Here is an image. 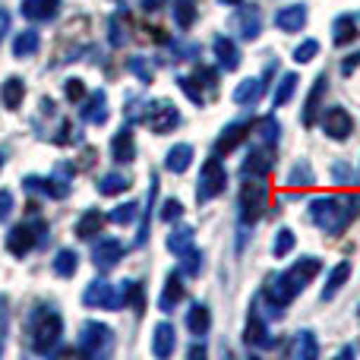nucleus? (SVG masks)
Returning a JSON list of instances; mask_svg holds the SVG:
<instances>
[{
  "label": "nucleus",
  "instance_id": "14",
  "mask_svg": "<svg viewBox=\"0 0 360 360\" xmlns=\"http://www.w3.org/2000/svg\"><path fill=\"white\" fill-rule=\"evenodd\" d=\"M243 345L247 348H269L272 338H269V323L259 316V307L250 304L247 313V326H243Z\"/></svg>",
  "mask_w": 360,
  "mask_h": 360
},
{
  "label": "nucleus",
  "instance_id": "61",
  "mask_svg": "<svg viewBox=\"0 0 360 360\" xmlns=\"http://www.w3.org/2000/svg\"><path fill=\"white\" fill-rule=\"evenodd\" d=\"M221 4H240V0H221Z\"/></svg>",
  "mask_w": 360,
  "mask_h": 360
},
{
  "label": "nucleus",
  "instance_id": "2",
  "mask_svg": "<svg viewBox=\"0 0 360 360\" xmlns=\"http://www.w3.org/2000/svg\"><path fill=\"white\" fill-rule=\"evenodd\" d=\"M310 221L329 237L348 231V224L360 215V193H342V196H316L310 199Z\"/></svg>",
  "mask_w": 360,
  "mask_h": 360
},
{
  "label": "nucleus",
  "instance_id": "60",
  "mask_svg": "<svg viewBox=\"0 0 360 360\" xmlns=\"http://www.w3.org/2000/svg\"><path fill=\"white\" fill-rule=\"evenodd\" d=\"M4 165H6V149L0 146V171H4Z\"/></svg>",
  "mask_w": 360,
  "mask_h": 360
},
{
  "label": "nucleus",
  "instance_id": "29",
  "mask_svg": "<svg viewBox=\"0 0 360 360\" xmlns=\"http://www.w3.org/2000/svg\"><path fill=\"white\" fill-rule=\"evenodd\" d=\"M262 92H266V82L262 79H240L234 89V105L240 108H253L256 101L262 98Z\"/></svg>",
  "mask_w": 360,
  "mask_h": 360
},
{
  "label": "nucleus",
  "instance_id": "19",
  "mask_svg": "<svg viewBox=\"0 0 360 360\" xmlns=\"http://www.w3.org/2000/svg\"><path fill=\"white\" fill-rule=\"evenodd\" d=\"M19 13L29 22H51L60 13V0H19Z\"/></svg>",
  "mask_w": 360,
  "mask_h": 360
},
{
  "label": "nucleus",
  "instance_id": "32",
  "mask_svg": "<svg viewBox=\"0 0 360 360\" xmlns=\"http://www.w3.org/2000/svg\"><path fill=\"white\" fill-rule=\"evenodd\" d=\"M291 354H294V357H300V360H310V357H316V354H319V338H316V332H310V329H300L297 335H294Z\"/></svg>",
  "mask_w": 360,
  "mask_h": 360
},
{
  "label": "nucleus",
  "instance_id": "37",
  "mask_svg": "<svg viewBox=\"0 0 360 360\" xmlns=\"http://www.w3.org/2000/svg\"><path fill=\"white\" fill-rule=\"evenodd\" d=\"M297 86H300V76L297 73H285L278 79V89H275V95H272V108H285L288 101L297 95Z\"/></svg>",
  "mask_w": 360,
  "mask_h": 360
},
{
  "label": "nucleus",
  "instance_id": "59",
  "mask_svg": "<svg viewBox=\"0 0 360 360\" xmlns=\"http://www.w3.org/2000/svg\"><path fill=\"white\" fill-rule=\"evenodd\" d=\"M338 357H354V348H351V345H348V348H342V351H338Z\"/></svg>",
  "mask_w": 360,
  "mask_h": 360
},
{
  "label": "nucleus",
  "instance_id": "9",
  "mask_svg": "<svg viewBox=\"0 0 360 360\" xmlns=\"http://www.w3.org/2000/svg\"><path fill=\"white\" fill-rule=\"evenodd\" d=\"M143 124L152 133H171L180 127V111L174 108V101H152L143 111Z\"/></svg>",
  "mask_w": 360,
  "mask_h": 360
},
{
  "label": "nucleus",
  "instance_id": "10",
  "mask_svg": "<svg viewBox=\"0 0 360 360\" xmlns=\"http://www.w3.org/2000/svg\"><path fill=\"white\" fill-rule=\"evenodd\" d=\"M319 114H323V117H319V127H323L326 136L335 139V143L351 139V133H354V117H351L342 105H332V108H326V111H319Z\"/></svg>",
  "mask_w": 360,
  "mask_h": 360
},
{
  "label": "nucleus",
  "instance_id": "52",
  "mask_svg": "<svg viewBox=\"0 0 360 360\" xmlns=\"http://www.w3.org/2000/svg\"><path fill=\"white\" fill-rule=\"evenodd\" d=\"M82 95H86V82L82 79H67L63 82V98L67 101H79Z\"/></svg>",
  "mask_w": 360,
  "mask_h": 360
},
{
  "label": "nucleus",
  "instance_id": "15",
  "mask_svg": "<svg viewBox=\"0 0 360 360\" xmlns=\"http://www.w3.org/2000/svg\"><path fill=\"white\" fill-rule=\"evenodd\" d=\"M184 272L180 269H171L168 275H165V285H162V297H158V310L168 316V313H174L180 307V300H184Z\"/></svg>",
  "mask_w": 360,
  "mask_h": 360
},
{
  "label": "nucleus",
  "instance_id": "48",
  "mask_svg": "<svg viewBox=\"0 0 360 360\" xmlns=\"http://www.w3.org/2000/svg\"><path fill=\"white\" fill-rule=\"evenodd\" d=\"M79 130H76L70 120H60V127H57V136H54V143L57 146H73V143H79Z\"/></svg>",
  "mask_w": 360,
  "mask_h": 360
},
{
  "label": "nucleus",
  "instance_id": "5",
  "mask_svg": "<svg viewBox=\"0 0 360 360\" xmlns=\"http://www.w3.org/2000/svg\"><path fill=\"white\" fill-rule=\"evenodd\" d=\"M48 243V224L38 218V221H29V224H16V228H10V234H6V250H10L13 256H29L35 247H44Z\"/></svg>",
  "mask_w": 360,
  "mask_h": 360
},
{
  "label": "nucleus",
  "instance_id": "23",
  "mask_svg": "<svg viewBox=\"0 0 360 360\" xmlns=\"http://www.w3.org/2000/svg\"><path fill=\"white\" fill-rule=\"evenodd\" d=\"M174 348H177V332H174V326L162 319V323L155 326V332H152V354L165 360L174 354Z\"/></svg>",
  "mask_w": 360,
  "mask_h": 360
},
{
  "label": "nucleus",
  "instance_id": "6",
  "mask_svg": "<svg viewBox=\"0 0 360 360\" xmlns=\"http://www.w3.org/2000/svg\"><path fill=\"white\" fill-rule=\"evenodd\" d=\"M82 304L89 310H124V294H120V285L114 288L111 281L95 278L82 288Z\"/></svg>",
  "mask_w": 360,
  "mask_h": 360
},
{
  "label": "nucleus",
  "instance_id": "62",
  "mask_svg": "<svg viewBox=\"0 0 360 360\" xmlns=\"http://www.w3.org/2000/svg\"><path fill=\"white\" fill-rule=\"evenodd\" d=\"M0 329H4V319H0Z\"/></svg>",
  "mask_w": 360,
  "mask_h": 360
},
{
  "label": "nucleus",
  "instance_id": "7",
  "mask_svg": "<svg viewBox=\"0 0 360 360\" xmlns=\"http://www.w3.org/2000/svg\"><path fill=\"white\" fill-rule=\"evenodd\" d=\"M224 184H228V171H224L221 158L212 155L209 162L202 165V171H199V180H196V199H199V202H209V199L221 196V193H224Z\"/></svg>",
  "mask_w": 360,
  "mask_h": 360
},
{
  "label": "nucleus",
  "instance_id": "18",
  "mask_svg": "<svg viewBox=\"0 0 360 360\" xmlns=\"http://www.w3.org/2000/svg\"><path fill=\"white\" fill-rule=\"evenodd\" d=\"M326 92H329V76L319 73L316 82H313V89H310V95H307V101H304V114H300L304 127H316V117H319V111H323Z\"/></svg>",
  "mask_w": 360,
  "mask_h": 360
},
{
  "label": "nucleus",
  "instance_id": "11",
  "mask_svg": "<svg viewBox=\"0 0 360 360\" xmlns=\"http://www.w3.org/2000/svg\"><path fill=\"white\" fill-rule=\"evenodd\" d=\"M124 256H127V247L120 237H101V240H95V247H92V266L101 269V272H108V269L120 266Z\"/></svg>",
  "mask_w": 360,
  "mask_h": 360
},
{
  "label": "nucleus",
  "instance_id": "44",
  "mask_svg": "<svg viewBox=\"0 0 360 360\" xmlns=\"http://www.w3.org/2000/svg\"><path fill=\"white\" fill-rule=\"evenodd\" d=\"M136 212H139V202H120V205H114L111 212H108V221L111 224H130L133 218H136Z\"/></svg>",
  "mask_w": 360,
  "mask_h": 360
},
{
  "label": "nucleus",
  "instance_id": "49",
  "mask_svg": "<svg viewBox=\"0 0 360 360\" xmlns=\"http://www.w3.org/2000/svg\"><path fill=\"white\" fill-rule=\"evenodd\" d=\"M127 67H130V73L136 76L139 82H152V67H149V60H146V57H130V60H127Z\"/></svg>",
  "mask_w": 360,
  "mask_h": 360
},
{
  "label": "nucleus",
  "instance_id": "22",
  "mask_svg": "<svg viewBox=\"0 0 360 360\" xmlns=\"http://www.w3.org/2000/svg\"><path fill=\"white\" fill-rule=\"evenodd\" d=\"M212 51H215L221 70H237V67H240V48H237L234 38L215 35V38H212Z\"/></svg>",
  "mask_w": 360,
  "mask_h": 360
},
{
  "label": "nucleus",
  "instance_id": "36",
  "mask_svg": "<svg viewBox=\"0 0 360 360\" xmlns=\"http://www.w3.org/2000/svg\"><path fill=\"white\" fill-rule=\"evenodd\" d=\"M193 237H196V231H193L190 224H177V228L168 234V240H165V247H168V253L180 256V253H184V250H190V247H193Z\"/></svg>",
  "mask_w": 360,
  "mask_h": 360
},
{
  "label": "nucleus",
  "instance_id": "40",
  "mask_svg": "<svg viewBox=\"0 0 360 360\" xmlns=\"http://www.w3.org/2000/svg\"><path fill=\"white\" fill-rule=\"evenodd\" d=\"M294 247H297V234H294L291 228H278V231H275V240H272V256H275V259L291 256Z\"/></svg>",
  "mask_w": 360,
  "mask_h": 360
},
{
  "label": "nucleus",
  "instance_id": "54",
  "mask_svg": "<svg viewBox=\"0 0 360 360\" xmlns=\"http://www.w3.org/2000/svg\"><path fill=\"white\" fill-rule=\"evenodd\" d=\"M108 38H111L114 48H120V44L127 41V32H124V25H120L117 19H111V22H108Z\"/></svg>",
  "mask_w": 360,
  "mask_h": 360
},
{
  "label": "nucleus",
  "instance_id": "41",
  "mask_svg": "<svg viewBox=\"0 0 360 360\" xmlns=\"http://www.w3.org/2000/svg\"><path fill=\"white\" fill-rule=\"evenodd\" d=\"M288 184H291V186L316 184V174H313V168H310V162H307V158H297V162L291 165V171H288Z\"/></svg>",
  "mask_w": 360,
  "mask_h": 360
},
{
  "label": "nucleus",
  "instance_id": "25",
  "mask_svg": "<svg viewBox=\"0 0 360 360\" xmlns=\"http://www.w3.org/2000/svg\"><path fill=\"white\" fill-rule=\"evenodd\" d=\"M209 326H212L209 307H205L202 300L190 304V310H186V332H190L193 338H205V335H209Z\"/></svg>",
  "mask_w": 360,
  "mask_h": 360
},
{
  "label": "nucleus",
  "instance_id": "3",
  "mask_svg": "<svg viewBox=\"0 0 360 360\" xmlns=\"http://www.w3.org/2000/svg\"><path fill=\"white\" fill-rule=\"evenodd\" d=\"M29 342L35 354H54L63 342V316L54 307L41 304L29 316Z\"/></svg>",
  "mask_w": 360,
  "mask_h": 360
},
{
  "label": "nucleus",
  "instance_id": "46",
  "mask_svg": "<svg viewBox=\"0 0 360 360\" xmlns=\"http://www.w3.org/2000/svg\"><path fill=\"white\" fill-rule=\"evenodd\" d=\"M316 54H319V41L316 38H307V41H300L297 48H294L291 57H294V63H310Z\"/></svg>",
  "mask_w": 360,
  "mask_h": 360
},
{
  "label": "nucleus",
  "instance_id": "21",
  "mask_svg": "<svg viewBox=\"0 0 360 360\" xmlns=\"http://www.w3.org/2000/svg\"><path fill=\"white\" fill-rule=\"evenodd\" d=\"M105 221H108V215L101 209H86L79 218H76L73 231L79 240H95V237L101 234V228H105Z\"/></svg>",
  "mask_w": 360,
  "mask_h": 360
},
{
  "label": "nucleus",
  "instance_id": "26",
  "mask_svg": "<svg viewBox=\"0 0 360 360\" xmlns=\"http://www.w3.org/2000/svg\"><path fill=\"white\" fill-rule=\"evenodd\" d=\"M82 120L92 127H101L108 120V95L101 92V89H95L86 98V105H82Z\"/></svg>",
  "mask_w": 360,
  "mask_h": 360
},
{
  "label": "nucleus",
  "instance_id": "55",
  "mask_svg": "<svg viewBox=\"0 0 360 360\" xmlns=\"http://www.w3.org/2000/svg\"><path fill=\"white\" fill-rule=\"evenodd\" d=\"M357 67H360V51H354V54H348L342 60V76H351Z\"/></svg>",
  "mask_w": 360,
  "mask_h": 360
},
{
  "label": "nucleus",
  "instance_id": "56",
  "mask_svg": "<svg viewBox=\"0 0 360 360\" xmlns=\"http://www.w3.org/2000/svg\"><path fill=\"white\" fill-rule=\"evenodd\" d=\"M6 32H10V10H6V6H0V41L6 38Z\"/></svg>",
  "mask_w": 360,
  "mask_h": 360
},
{
  "label": "nucleus",
  "instance_id": "1",
  "mask_svg": "<svg viewBox=\"0 0 360 360\" xmlns=\"http://www.w3.org/2000/svg\"><path fill=\"white\" fill-rule=\"evenodd\" d=\"M319 272H323V259H319V256H300L291 269L272 275L269 285L262 288V297H266L269 313H272V316H281V313L300 297V291H307V285H310Z\"/></svg>",
  "mask_w": 360,
  "mask_h": 360
},
{
  "label": "nucleus",
  "instance_id": "53",
  "mask_svg": "<svg viewBox=\"0 0 360 360\" xmlns=\"http://www.w3.org/2000/svg\"><path fill=\"white\" fill-rule=\"evenodd\" d=\"M13 209H16V196L10 190H0V224L13 215Z\"/></svg>",
  "mask_w": 360,
  "mask_h": 360
},
{
  "label": "nucleus",
  "instance_id": "30",
  "mask_svg": "<svg viewBox=\"0 0 360 360\" xmlns=\"http://www.w3.org/2000/svg\"><path fill=\"white\" fill-rule=\"evenodd\" d=\"M120 294H124V307H130L136 316H143L146 313V288H143V281H133V278L120 281Z\"/></svg>",
  "mask_w": 360,
  "mask_h": 360
},
{
  "label": "nucleus",
  "instance_id": "50",
  "mask_svg": "<svg viewBox=\"0 0 360 360\" xmlns=\"http://www.w3.org/2000/svg\"><path fill=\"white\" fill-rule=\"evenodd\" d=\"M332 180H335V184H357V174H354V168H351L348 162H335L332 165Z\"/></svg>",
  "mask_w": 360,
  "mask_h": 360
},
{
  "label": "nucleus",
  "instance_id": "28",
  "mask_svg": "<svg viewBox=\"0 0 360 360\" xmlns=\"http://www.w3.org/2000/svg\"><path fill=\"white\" fill-rule=\"evenodd\" d=\"M193 146L190 143H177L168 149V155H165V171H171V174H184L186 168L193 165Z\"/></svg>",
  "mask_w": 360,
  "mask_h": 360
},
{
  "label": "nucleus",
  "instance_id": "35",
  "mask_svg": "<svg viewBox=\"0 0 360 360\" xmlns=\"http://www.w3.org/2000/svg\"><path fill=\"white\" fill-rule=\"evenodd\" d=\"M133 186V180L127 174H120V171H108V174L98 177V193L101 196H120V193H127Z\"/></svg>",
  "mask_w": 360,
  "mask_h": 360
},
{
  "label": "nucleus",
  "instance_id": "33",
  "mask_svg": "<svg viewBox=\"0 0 360 360\" xmlns=\"http://www.w3.org/2000/svg\"><path fill=\"white\" fill-rule=\"evenodd\" d=\"M76 272H79V253L70 247L57 250L54 253V275L57 278H73Z\"/></svg>",
  "mask_w": 360,
  "mask_h": 360
},
{
  "label": "nucleus",
  "instance_id": "51",
  "mask_svg": "<svg viewBox=\"0 0 360 360\" xmlns=\"http://www.w3.org/2000/svg\"><path fill=\"white\" fill-rule=\"evenodd\" d=\"M193 79H196L202 89H209V92H218V73L212 67H199Z\"/></svg>",
  "mask_w": 360,
  "mask_h": 360
},
{
  "label": "nucleus",
  "instance_id": "43",
  "mask_svg": "<svg viewBox=\"0 0 360 360\" xmlns=\"http://www.w3.org/2000/svg\"><path fill=\"white\" fill-rule=\"evenodd\" d=\"M158 218H162L165 224H177L180 218H184V202H180L177 196L162 199V205H158Z\"/></svg>",
  "mask_w": 360,
  "mask_h": 360
},
{
  "label": "nucleus",
  "instance_id": "24",
  "mask_svg": "<svg viewBox=\"0 0 360 360\" xmlns=\"http://www.w3.org/2000/svg\"><path fill=\"white\" fill-rule=\"evenodd\" d=\"M348 278H351V262L342 259L329 275H326V285H323V291H319V300H323V304H329V300L335 297L345 285H348Z\"/></svg>",
  "mask_w": 360,
  "mask_h": 360
},
{
  "label": "nucleus",
  "instance_id": "42",
  "mask_svg": "<svg viewBox=\"0 0 360 360\" xmlns=\"http://www.w3.org/2000/svg\"><path fill=\"white\" fill-rule=\"evenodd\" d=\"M180 272L196 278V275L202 272V250H196V247L184 250V253H180Z\"/></svg>",
  "mask_w": 360,
  "mask_h": 360
},
{
  "label": "nucleus",
  "instance_id": "57",
  "mask_svg": "<svg viewBox=\"0 0 360 360\" xmlns=\"http://www.w3.org/2000/svg\"><path fill=\"white\" fill-rule=\"evenodd\" d=\"M162 6H165V0H143V10H149V13L162 10Z\"/></svg>",
  "mask_w": 360,
  "mask_h": 360
},
{
  "label": "nucleus",
  "instance_id": "17",
  "mask_svg": "<svg viewBox=\"0 0 360 360\" xmlns=\"http://www.w3.org/2000/svg\"><path fill=\"white\" fill-rule=\"evenodd\" d=\"M307 16H310V13H307V4H288L275 13V29L285 32V35H297V32H304Z\"/></svg>",
  "mask_w": 360,
  "mask_h": 360
},
{
  "label": "nucleus",
  "instance_id": "39",
  "mask_svg": "<svg viewBox=\"0 0 360 360\" xmlns=\"http://www.w3.org/2000/svg\"><path fill=\"white\" fill-rule=\"evenodd\" d=\"M174 22H177V29H193V22L199 19V6H196V0H174Z\"/></svg>",
  "mask_w": 360,
  "mask_h": 360
},
{
  "label": "nucleus",
  "instance_id": "4",
  "mask_svg": "<svg viewBox=\"0 0 360 360\" xmlns=\"http://www.w3.org/2000/svg\"><path fill=\"white\" fill-rule=\"evenodd\" d=\"M269 205V184L266 177H243L240 196H237V221L240 224H256L266 215Z\"/></svg>",
  "mask_w": 360,
  "mask_h": 360
},
{
  "label": "nucleus",
  "instance_id": "38",
  "mask_svg": "<svg viewBox=\"0 0 360 360\" xmlns=\"http://www.w3.org/2000/svg\"><path fill=\"white\" fill-rule=\"evenodd\" d=\"M158 196V174L149 177V199H146V209H143V224H139V234H136V247H143L149 240V221H152V205H155Z\"/></svg>",
  "mask_w": 360,
  "mask_h": 360
},
{
  "label": "nucleus",
  "instance_id": "27",
  "mask_svg": "<svg viewBox=\"0 0 360 360\" xmlns=\"http://www.w3.org/2000/svg\"><path fill=\"white\" fill-rule=\"evenodd\" d=\"M357 19L351 16V13H342V16L332 22V41H335V48H348L351 41H357Z\"/></svg>",
  "mask_w": 360,
  "mask_h": 360
},
{
  "label": "nucleus",
  "instance_id": "31",
  "mask_svg": "<svg viewBox=\"0 0 360 360\" xmlns=\"http://www.w3.org/2000/svg\"><path fill=\"white\" fill-rule=\"evenodd\" d=\"M0 101H4V108H10V111L22 108V101H25V79L22 76H10V79L4 82V89H0Z\"/></svg>",
  "mask_w": 360,
  "mask_h": 360
},
{
  "label": "nucleus",
  "instance_id": "20",
  "mask_svg": "<svg viewBox=\"0 0 360 360\" xmlns=\"http://www.w3.org/2000/svg\"><path fill=\"white\" fill-rule=\"evenodd\" d=\"M111 158H114V165H130L136 158V139H133L130 127H120L111 136Z\"/></svg>",
  "mask_w": 360,
  "mask_h": 360
},
{
  "label": "nucleus",
  "instance_id": "34",
  "mask_svg": "<svg viewBox=\"0 0 360 360\" xmlns=\"http://www.w3.org/2000/svg\"><path fill=\"white\" fill-rule=\"evenodd\" d=\"M38 44H41V38H38L35 29H22L13 35V57H19V60H25V57H32L38 51Z\"/></svg>",
  "mask_w": 360,
  "mask_h": 360
},
{
  "label": "nucleus",
  "instance_id": "13",
  "mask_svg": "<svg viewBox=\"0 0 360 360\" xmlns=\"http://www.w3.org/2000/svg\"><path fill=\"white\" fill-rule=\"evenodd\" d=\"M231 25L237 29V35L243 38V41H256L262 32V13L256 4H243L240 10L234 13V19H231Z\"/></svg>",
  "mask_w": 360,
  "mask_h": 360
},
{
  "label": "nucleus",
  "instance_id": "47",
  "mask_svg": "<svg viewBox=\"0 0 360 360\" xmlns=\"http://www.w3.org/2000/svg\"><path fill=\"white\" fill-rule=\"evenodd\" d=\"M177 82H180V89H184V95L193 101V105H196V108H202V105H205V95L199 92V82L193 79V76H177Z\"/></svg>",
  "mask_w": 360,
  "mask_h": 360
},
{
  "label": "nucleus",
  "instance_id": "12",
  "mask_svg": "<svg viewBox=\"0 0 360 360\" xmlns=\"http://www.w3.org/2000/svg\"><path fill=\"white\" fill-rule=\"evenodd\" d=\"M250 120H231L228 127H224L221 133H218V139L212 143V155L215 158H224V155H231V152L237 149V146L243 143V139L250 136Z\"/></svg>",
  "mask_w": 360,
  "mask_h": 360
},
{
  "label": "nucleus",
  "instance_id": "8",
  "mask_svg": "<svg viewBox=\"0 0 360 360\" xmlns=\"http://www.w3.org/2000/svg\"><path fill=\"white\" fill-rule=\"evenodd\" d=\"M111 348H114V329H108L105 323H95V319L82 323V329H79V351L82 354L101 357Z\"/></svg>",
  "mask_w": 360,
  "mask_h": 360
},
{
  "label": "nucleus",
  "instance_id": "16",
  "mask_svg": "<svg viewBox=\"0 0 360 360\" xmlns=\"http://www.w3.org/2000/svg\"><path fill=\"white\" fill-rule=\"evenodd\" d=\"M272 165H275L272 146H256V149H250L247 158H243L240 174L243 177H266L269 171H272Z\"/></svg>",
  "mask_w": 360,
  "mask_h": 360
},
{
  "label": "nucleus",
  "instance_id": "58",
  "mask_svg": "<svg viewBox=\"0 0 360 360\" xmlns=\"http://www.w3.org/2000/svg\"><path fill=\"white\" fill-rule=\"evenodd\" d=\"M186 354H193V357H202V354H205V348H202V345H196V348H190V351H186Z\"/></svg>",
  "mask_w": 360,
  "mask_h": 360
},
{
  "label": "nucleus",
  "instance_id": "45",
  "mask_svg": "<svg viewBox=\"0 0 360 360\" xmlns=\"http://www.w3.org/2000/svg\"><path fill=\"white\" fill-rule=\"evenodd\" d=\"M278 133H281V127H278V120H275V114H269V117L259 120V127H256V136L262 139V146H275Z\"/></svg>",
  "mask_w": 360,
  "mask_h": 360
}]
</instances>
